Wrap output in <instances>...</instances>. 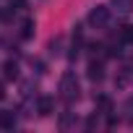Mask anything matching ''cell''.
Returning a JSON list of instances; mask_svg holds the SVG:
<instances>
[{
	"mask_svg": "<svg viewBox=\"0 0 133 133\" xmlns=\"http://www.w3.org/2000/svg\"><path fill=\"white\" fill-rule=\"evenodd\" d=\"M13 5H16V8H24V5H26V0H11V8H13Z\"/></svg>",
	"mask_w": 133,
	"mask_h": 133,
	"instance_id": "cell-15",
	"label": "cell"
},
{
	"mask_svg": "<svg viewBox=\"0 0 133 133\" xmlns=\"http://www.w3.org/2000/svg\"><path fill=\"white\" fill-rule=\"evenodd\" d=\"M60 44H63V39H60V37H55V39L50 42V52H52V55H60Z\"/></svg>",
	"mask_w": 133,
	"mask_h": 133,
	"instance_id": "cell-14",
	"label": "cell"
},
{
	"mask_svg": "<svg viewBox=\"0 0 133 133\" xmlns=\"http://www.w3.org/2000/svg\"><path fill=\"white\" fill-rule=\"evenodd\" d=\"M130 76H133L130 65H123V68H120V73L115 76V86H117V89H125V86H128V81H130Z\"/></svg>",
	"mask_w": 133,
	"mask_h": 133,
	"instance_id": "cell-7",
	"label": "cell"
},
{
	"mask_svg": "<svg viewBox=\"0 0 133 133\" xmlns=\"http://www.w3.org/2000/svg\"><path fill=\"white\" fill-rule=\"evenodd\" d=\"M5 97V91H3V84H0V99H3Z\"/></svg>",
	"mask_w": 133,
	"mask_h": 133,
	"instance_id": "cell-16",
	"label": "cell"
},
{
	"mask_svg": "<svg viewBox=\"0 0 133 133\" xmlns=\"http://www.w3.org/2000/svg\"><path fill=\"white\" fill-rule=\"evenodd\" d=\"M34 110H37V112H39L42 117H50V115L55 112V99H52V97H39V99H37V107H34Z\"/></svg>",
	"mask_w": 133,
	"mask_h": 133,
	"instance_id": "cell-4",
	"label": "cell"
},
{
	"mask_svg": "<svg viewBox=\"0 0 133 133\" xmlns=\"http://www.w3.org/2000/svg\"><path fill=\"white\" fill-rule=\"evenodd\" d=\"M117 42H120V44H133V24L120 26V31H117Z\"/></svg>",
	"mask_w": 133,
	"mask_h": 133,
	"instance_id": "cell-8",
	"label": "cell"
},
{
	"mask_svg": "<svg viewBox=\"0 0 133 133\" xmlns=\"http://www.w3.org/2000/svg\"><path fill=\"white\" fill-rule=\"evenodd\" d=\"M3 71H5V78H8V81L18 78V65H16V60H8V63L3 65Z\"/></svg>",
	"mask_w": 133,
	"mask_h": 133,
	"instance_id": "cell-10",
	"label": "cell"
},
{
	"mask_svg": "<svg viewBox=\"0 0 133 133\" xmlns=\"http://www.w3.org/2000/svg\"><path fill=\"white\" fill-rule=\"evenodd\" d=\"M0 128H3V130H13L16 128V112L0 110Z\"/></svg>",
	"mask_w": 133,
	"mask_h": 133,
	"instance_id": "cell-5",
	"label": "cell"
},
{
	"mask_svg": "<svg viewBox=\"0 0 133 133\" xmlns=\"http://www.w3.org/2000/svg\"><path fill=\"white\" fill-rule=\"evenodd\" d=\"M112 5H115L120 13H130V11H133V0H112Z\"/></svg>",
	"mask_w": 133,
	"mask_h": 133,
	"instance_id": "cell-11",
	"label": "cell"
},
{
	"mask_svg": "<svg viewBox=\"0 0 133 133\" xmlns=\"http://www.w3.org/2000/svg\"><path fill=\"white\" fill-rule=\"evenodd\" d=\"M86 76H89V81L99 84V81L104 78V63H102V60H91L89 68H86Z\"/></svg>",
	"mask_w": 133,
	"mask_h": 133,
	"instance_id": "cell-3",
	"label": "cell"
},
{
	"mask_svg": "<svg viewBox=\"0 0 133 133\" xmlns=\"http://www.w3.org/2000/svg\"><path fill=\"white\" fill-rule=\"evenodd\" d=\"M123 117H125V120L133 125V97H130V99L123 104Z\"/></svg>",
	"mask_w": 133,
	"mask_h": 133,
	"instance_id": "cell-13",
	"label": "cell"
},
{
	"mask_svg": "<svg viewBox=\"0 0 133 133\" xmlns=\"http://www.w3.org/2000/svg\"><path fill=\"white\" fill-rule=\"evenodd\" d=\"M60 128L63 130H68V128H73L76 125V112H71V110H65V112H60Z\"/></svg>",
	"mask_w": 133,
	"mask_h": 133,
	"instance_id": "cell-9",
	"label": "cell"
},
{
	"mask_svg": "<svg viewBox=\"0 0 133 133\" xmlns=\"http://www.w3.org/2000/svg\"><path fill=\"white\" fill-rule=\"evenodd\" d=\"M60 97L65 99V102H76L78 97H81V84H78V78H76V73H63L60 76Z\"/></svg>",
	"mask_w": 133,
	"mask_h": 133,
	"instance_id": "cell-1",
	"label": "cell"
},
{
	"mask_svg": "<svg viewBox=\"0 0 133 133\" xmlns=\"http://www.w3.org/2000/svg\"><path fill=\"white\" fill-rule=\"evenodd\" d=\"M31 34H34V21H31V18H26V21L21 24V39H29Z\"/></svg>",
	"mask_w": 133,
	"mask_h": 133,
	"instance_id": "cell-12",
	"label": "cell"
},
{
	"mask_svg": "<svg viewBox=\"0 0 133 133\" xmlns=\"http://www.w3.org/2000/svg\"><path fill=\"white\" fill-rule=\"evenodd\" d=\"M94 104H97V112H102V115H110V112H112V99H110L107 94L94 97Z\"/></svg>",
	"mask_w": 133,
	"mask_h": 133,
	"instance_id": "cell-6",
	"label": "cell"
},
{
	"mask_svg": "<svg viewBox=\"0 0 133 133\" xmlns=\"http://www.w3.org/2000/svg\"><path fill=\"white\" fill-rule=\"evenodd\" d=\"M107 21H110V8L107 5H94L91 11H89V24L91 26H107Z\"/></svg>",
	"mask_w": 133,
	"mask_h": 133,
	"instance_id": "cell-2",
	"label": "cell"
}]
</instances>
